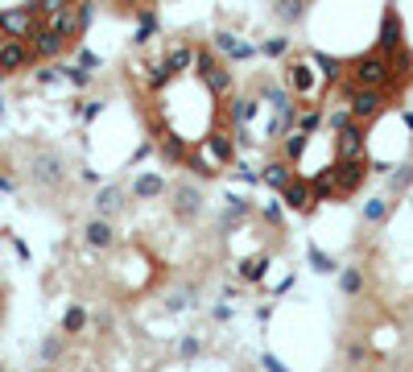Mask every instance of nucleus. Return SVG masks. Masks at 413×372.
I'll return each instance as SVG.
<instances>
[{
    "label": "nucleus",
    "mask_w": 413,
    "mask_h": 372,
    "mask_svg": "<svg viewBox=\"0 0 413 372\" xmlns=\"http://www.w3.org/2000/svg\"><path fill=\"white\" fill-rule=\"evenodd\" d=\"M293 170H298V166H293L290 157H277V162H268V166H265V174H261V178H265L268 186H273V191L281 195V191H285V186L293 182V178H298Z\"/></svg>",
    "instance_id": "obj_10"
},
{
    "label": "nucleus",
    "mask_w": 413,
    "mask_h": 372,
    "mask_svg": "<svg viewBox=\"0 0 413 372\" xmlns=\"http://www.w3.org/2000/svg\"><path fill=\"white\" fill-rule=\"evenodd\" d=\"M83 236H87V244H91V248H108V244H112V223H108V215L91 220L87 227H83Z\"/></svg>",
    "instance_id": "obj_12"
},
{
    "label": "nucleus",
    "mask_w": 413,
    "mask_h": 372,
    "mask_svg": "<svg viewBox=\"0 0 413 372\" xmlns=\"http://www.w3.org/2000/svg\"><path fill=\"white\" fill-rule=\"evenodd\" d=\"M215 50H223V54H232V58H252V46H240L232 33H219L215 38Z\"/></svg>",
    "instance_id": "obj_15"
},
{
    "label": "nucleus",
    "mask_w": 413,
    "mask_h": 372,
    "mask_svg": "<svg viewBox=\"0 0 413 372\" xmlns=\"http://www.w3.org/2000/svg\"><path fill=\"white\" fill-rule=\"evenodd\" d=\"M145 4H153V0H112L116 13H137V9H145Z\"/></svg>",
    "instance_id": "obj_23"
},
{
    "label": "nucleus",
    "mask_w": 413,
    "mask_h": 372,
    "mask_svg": "<svg viewBox=\"0 0 413 372\" xmlns=\"http://www.w3.org/2000/svg\"><path fill=\"white\" fill-rule=\"evenodd\" d=\"M120 207H124V191H120V186L99 191V198H96V211H99V215H116Z\"/></svg>",
    "instance_id": "obj_13"
},
{
    "label": "nucleus",
    "mask_w": 413,
    "mask_h": 372,
    "mask_svg": "<svg viewBox=\"0 0 413 372\" xmlns=\"http://www.w3.org/2000/svg\"><path fill=\"white\" fill-rule=\"evenodd\" d=\"M331 174H335V186H339V198L356 195L368 178V157H335L331 162Z\"/></svg>",
    "instance_id": "obj_3"
},
{
    "label": "nucleus",
    "mask_w": 413,
    "mask_h": 372,
    "mask_svg": "<svg viewBox=\"0 0 413 372\" xmlns=\"http://www.w3.org/2000/svg\"><path fill=\"white\" fill-rule=\"evenodd\" d=\"M240 273L248 277V281H261V273H265V261H261V257H256V261H244Z\"/></svg>",
    "instance_id": "obj_22"
},
{
    "label": "nucleus",
    "mask_w": 413,
    "mask_h": 372,
    "mask_svg": "<svg viewBox=\"0 0 413 372\" xmlns=\"http://www.w3.org/2000/svg\"><path fill=\"white\" fill-rule=\"evenodd\" d=\"M137 191H141V195H157V191H162V182H157V178H141V182H137Z\"/></svg>",
    "instance_id": "obj_25"
},
{
    "label": "nucleus",
    "mask_w": 413,
    "mask_h": 372,
    "mask_svg": "<svg viewBox=\"0 0 413 372\" xmlns=\"http://www.w3.org/2000/svg\"><path fill=\"white\" fill-rule=\"evenodd\" d=\"M4 42H9V33H4V29H0V46H4Z\"/></svg>",
    "instance_id": "obj_27"
},
{
    "label": "nucleus",
    "mask_w": 413,
    "mask_h": 372,
    "mask_svg": "<svg viewBox=\"0 0 413 372\" xmlns=\"http://www.w3.org/2000/svg\"><path fill=\"white\" fill-rule=\"evenodd\" d=\"M385 215H389V203H385V198H372V203L364 207V220L368 223H380Z\"/></svg>",
    "instance_id": "obj_20"
},
{
    "label": "nucleus",
    "mask_w": 413,
    "mask_h": 372,
    "mask_svg": "<svg viewBox=\"0 0 413 372\" xmlns=\"http://www.w3.org/2000/svg\"><path fill=\"white\" fill-rule=\"evenodd\" d=\"M38 58H33V50L25 38H9L4 46H0V79H9V74L25 71V67H33Z\"/></svg>",
    "instance_id": "obj_6"
},
{
    "label": "nucleus",
    "mask_w": 413,
    "mask_h": 372,
    "mask_svg": "<svg viewBox=\"0 0 413 372\" xmlns=\"http://www.w3.org/2000/svg\"><path fill=\"white\" fill-rule=\"evenodd\" d=\"M281 198L290 203L293 211H315V203H318V198H315V186H310V178H302V174H298L290 186L281 191Z\"/></svg>",
    "instance_id": "obj_7"
},
{
    "label": "nucleus",
    "mask_w": 413,
    "mask_h": 372,
    "mask_svg": "<svg viewBox=\"0 0 413 372\" xmlns=\"http://www.w3.org/2000/svg\"><path fill=\"white\" fill-rule=\"evenodd\" d=\"M339 286H343V294H360V290H364V273H360V269H347L339 277Z\"/></svg>",
    "instance_id": "obj_19"
},
{
    "label": "nucleus",
    "mask_w": 413,
    "mask_h": 372,
    "mask_svg": "<svg viewBox=\"0 0 413 372\" xmlns=\"http://www.w3.org/2000/svg\"><path fill=\"white\" fill-rule=\"evenodd\" d=\"M195 67H198L203 87H207L215 99H227V96H232V71H227V62H223V58H215L211 50H198V54H195Z\"/></svg>",
    "instance_id": "obj_2"
},
{
    "label": "nucleus",
    "mask_w": 413,
    "mask_h": 372,
    "mask_svg": "<svg viewBox=\"0 0 413 372\" xmlns=\"http://www.w3.org/2000/svg\"><path fill=\"white\" fill-rule=\"evenodd\" d=\"M33 178H38L42 186H58V182H62V166H58V157L42 153V157L33 162Z\"/></svg>",
    "instance_id": "obj_11"
},
{
    "label": "nucleus",
    "mask_w": 413,
    "mask_h": 372,
    "mask_svg": "<svg viewBox=\"0 0 413 372\" xmlns=\"http://www.w3.org/2000/svg\"><path fill=\"white\" fill-rule=\"evenodd\" d=\"M0 191H13V182H9V178H4V174H0Z\"/></svg>",
    "instance_id": "obj_26"
},
{
    "label": "nucleus",
    "mask_w": 413,
    "mask_h": 372,
    "mask_svg": "<svg viewBox=\"0 0 413 372\" xmlns=\"http://www.w3.org/2000/svg\"><path fill=\"white\" fill-rule=\"evenodd\" d=\"M29 50H33V58H38V62H50V58H62V54L71 50V42H67L62 33H54V29L42 21L33 33H29Z\"/></svg>",
    "instance_id": "obj_4"
},
{
    "label": "nucleus",
    "mask_w": 413,
    "mask_h": 372,
    "mask_svg": "<svg viewBox=\"0 0 413 372\" xmlns=\"http://www.w3.org/2000/svg\"><path fill=\"white\" fill-rule=\"evenodd\" d=\"M339 91H343V99H347L351 120H360V124L376 120L392 99H397L392 91H385V87H356V83H339Z\"/></svg>",
    "instance_id": "obj_1"
},
{
    "label": "nucleus",
    "mask_w": 413,
    "mask_h": 372,
    "mask_svg": "<svg viewBox=\"0 0 413 372\" xmlns=\"http://www.w3.org/2000/svg\"><path fill=\"white\" fill-rule=\"evenodd\" d=\"M409 182H413V166H397V174L389 178V191H392V195H401Z\"/></svg>",
    "instance_id": "obj_18"
},
{
    "label": "nucleus",
    "mask_w": 413,
    "mask_h": 372,
    "mask_svg": "<svg viewBox=\"0 0 413 372\" xmlns=\"http://www.w3.org/2000/svg\"><path fill=\"white\" fill-rule=\"evenodd\" d=\"M67 4H74V0H33V9H38L42 17H54V13H62Z\"/></svg>",
    "instance_id": "obj_21"
},
{
    "label": "nucleus",
    "mask_w": 413,
    "mask_h": 372,
    "mask_svg": "<svg viewBox=\"0 0 413 372\" xmlns=\"http://www.w3.org/2000/svg\"><path fill=\"white\" fill-rule=\"evenodd\" d=\"M405 29H401V17L392 13V9H385V21H380V38H376V50L380 54H389V50L405 46V38H401Z\"/></svg>",
    "instance_id": "obj_8"
},
{
    "label": "nucleus",
    "mask_w": 413,
    "mask_h": 372,
    "mask_svg": "<svg viewBox=\"0 0 413 372\" xmlns=\"http://www.w3.org/2000/svg\"><path fill=\"white\" fill-rule=\"evenodd\" d=\"M58 356H62V344L58 339H46L42 344V360H58Z\"/></svg>",
    "instance_id": "obj_24"
},
{
    "label": "nucleus",
    "mask_w": 413,
    "mask_h": 372,
    "mask_svg": "<svg viewBox=\"0 0 413 372\" xmlns=\"http://www.w3.org/2000/svg\"><path fill=\"white\" fill-rule=\"evenodd\" d=\"M174 203H178V215H195L203 198H198L195 186H178V191H174Z\"/></svg>",
    "instance_id": "obj_14"
},
{
    "label": "nucleus",
    "mask_w": 413,
    "mask_h": 372,
    "mask_svg": "<svg viewBox=\"0 0 413 372\" xmlns=\"http://www.w3.org/2000/svg\"><path fill=\"white\" fill-rule=\"evenodd\" d=\"M195 54H198V46H191V42H174L170 54H166V67H170L174 79H182V74L195 67Z\"/></svg>",
    "instance_id": "obj_9"
},
{
    "label": "nucleus",
    "mask_w": 413,
    "mask_h": 372,
    "mask_svg": "<svg viewBox=\"0 0 413 372\" xmlns=\"http://www.w3.org/2000/svg\"><path fill=\"white\" fill-rule=\"evenodd\" d=\"M83 322H87V310H83V306H71V310H67V319H62V331L74 335V331H83Z\"/></svg>",
    "instance_id": "obj_17"
},
{
    "label": "nucleus",
    "mask_w": 413,
    "mask_h": 372,
    "mask_svg": "<svg viewBox=\"0 0 413 372\" xmlns=\"http://www.w3.org/2000/svg\"><path fill=\"white\" fill-rule=\"evenodd\" d=\"M42 25V13L33 9V4H21V9H4L0 13V29L9 33V38H25L29 42V33Z\"/></svg>",
    "instance_id": "obj_5"
},
{
    "label": "nucleus",
    "mask_w": 413,
    "mask_h": 372,
    "mask_svg": "<svg viewBox=\"0 0 413 372\" xmlns=\"http://www.w3.org/2000/svg\"><path fill=\"white\" fill-rule=\"evenodd\" d=\"M302 13H306V0H277V17L285 25H293Z\"/></svg>",
    "instance_id": "obj_16"
}]
</instances>
